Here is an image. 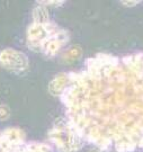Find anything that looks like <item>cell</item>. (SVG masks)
<instances>
[{
	"label": "cell",
	"mask_w": 143,
	"mask_h": 152,
	"mask_svg": "<svg viewBox=\"0 0 143 152\" xmlns=\"http://www.w3.org/2000/svg\"><path fill=\"white\" fill-rule=\"evenodd\" d=\"M121 2L126 7H133V6H136L138 4H140V1H121Z\"/></svg>",
	"instance_id": "obj_10"
},
{
	"label": "cell",
	"mask_w": 143,
	"mask_h": 152,
	"mask_svg": "<svg viewBox=\"0 0 143 152\" xmlns=\"http://www.w3.org/2000/svg\"><path fill=\"white\" fill-rule=\"evenodd\" d=\"M0 152H53V149L43 142H26L19 129H6L0 132Z\"/></svg>",
	"instance_id": "obj_2"
},
{
	"label": "cell",
	"mask_w": 143,
	"mask_h": 152,
	"mask_svg": "<svg viewBox=\"0 0 143 152\" xmlns=\"http://www.w3.org/2000/svg\"><path fill=\"white\" fill-rule=\"evenodd\" d=\"M59 26L51 20L45 24L32 23L27 28V45L33 51H42L45 43L59 29Z\"/></svg>",
	"instance_id": "obj_4"
},
{
	"label": "cell",
	"mask_w": 143,
	"mask_h": 152,
	"mask_svg": "<svg viewBox=\"0 0 143 152\" xmlns=\"http://www.w3.org/2000/svg\"><path fill=\"white\" fill-rule=\"evenodd\" d=\"M0 64L8 70L20 73L27 70L28 59L23 52L14 49H5L0 52Z\"/></svg>",
	"instance_id": "obj_5"
},
{
	"label": "cell",
	"mask_w": 143,
	"mask_h": 152,
	"mask_svg": "<svg viewBox=\"0 0 143 152\" xmlns=\"http://www.w3.org/2000/svg\"><path fill=\"white\" fill-rule=\"evenodd\" d=\"M39 4H43V5H61L63 4V1H39Z\"/></svg>",
	"instance_id": "obj_11"
},
{
	"label": "cell",
	"mask_w": 143,
	"mask_h": 152,
	"mask_svg": "<svg viewBox=\"0 0 143 152\" xmlns=\"http://www.w3.org/2000/svg\"><path fill=\"white\" fill-rule=\"evenodd\" d=\"M69 38H70V35H69L68 31L63 29V28H59L54 35L45 43L41 52H43L49 58H53L69 42Z\"/></svg>",
	"instance_id": "obj_6"
},
{
	"label": "cell",
	"mask_w": 143,
	"mask_h": 152,
	"mask_svg": "<svg viewBox=\"0 0 143 152\" xmlns=\"http://www.w3.org/2000/svg\"><path fill=\"white\" fill-rule=\"evenodd\" d=\"M49 137L59 152H77L82 145V141L70 129L66 122L54 125L50 130Z\"/></svg>",
	"instance_id": "obj_3"
},
{
	"label": "cell",
	"mask_w": 143,
	"mask_h": 152,
	"mask_svg": "<svg viewBox=\"0 0 143 152\" xmlns=\"http://www.w3.org/2000/svg\"><path fill=\"white\" fill-rule=\"evenodd\" d=\"M68 85H69L68 73H61L50 82L49 90L52 95L61 96V94L64 91V89L68 87Z\"/></svg>",
	"instance_id": "obj_7"
},
{
	"label": "cell",
	"mask_w": 143,
	"mask_h": 152,
	"mask_svg": "<svg viewBox=\"0 0 143 152\" xmlns=\"http://www.w3.org/2000/svg\"><path fill=\"white\" fill-rule=\"evenodd\" d=\"M68 78L60 98L81 141L104 152L143 149V52L98 53Z\"/></svg>",
	"instance_id": "obj_1"
},
{
	"label": "cell",
	"mask_w": 143,
	"mask_h": 152,
	"mask_svg": "<svg viewBox=\"0 0 143 152\" xmlns=\"http://www.w3.org/2000/svg\"><path fill=\"white\" fill-rule=\"evenodd\" d=\"M81 55H82V51L79 46H72L63 53V60L66 62H72V61L78 60Z\"/></svg>",
	"instance_id": "obj_9"
},
{
	"label": "cell",
	"mask_w": 143,
	"mask_h": 152,
	"mask_svg": "<svg viewBox=\"0 0 143 152\" xmlns=\"http://www.w3.org/2000/svg\"><path fill=\"white\" fill-rule=\"evenodd\" d=\"M50 22L49 11L43 5H39L34 8L33 10V23L37 24H45Z\"/></svg>",
	"instance_id": "obj_8"
}]
</instances>
